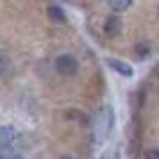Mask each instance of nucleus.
Wrapping results in <instances>:
<instances>
[{
  "mask_svg": "<svg viewBox=\"0 0 159 159\" xmlns=\"http://www.w3.org/2000/svg\"><path fill=\"white\" fill-rule=\"evenodd\" d=\"M107 61V65L115 70L118 75H122V77H125V79H130L132 75H134V68L130 65H127L125 61H120V59H113V57H107L106 59Z\"/></svg>",
  "mask_w": 159,
  "mask_h": 159,
  "instance_id": "3",
  "label": "nucleus"
},
{
  "mask_svg": "<svg viewBox=\"0 0 159 159\" xmlns=\"http://www.w3.org/2000/svg\"><path fill=\"white\" fill-rule=\"evenodd\" d=\"M0 159H4V157H2V156H0Z\"/></svg>",
  "mask_w": 159,
  "mask_h": 159,
  "instance_id": "11",
  "label": "nucleus"
},
{
  "mask_svg": "<svg viewBox=\"0 0 159 159\" xmlns=\"http://www.w3.org/2000/svg\"><path fill=\"white\" fill-rule=\"evenodd\" d=\"M16 139V130L11 125H0V147L9 148Z\"/></svg>",
  "mask_w": 159,
  "mask_h": 159,
  "instance_id": "4",
  "label": "nucleus"
},
{
  "mask_svg": "<svg viewBox=\"0 0 159 159\" xmlns=\"http://www.w3.org/2000/svg\"><path fill=\"white\" fill-rule=\"evenodd\" d=\"M56 68H57V72L61 75H73L79 70V63H77V59L73 57V56L63 54V56H59L56 59Z\"/></svg>",
  "mask_w": 159,
  "mask_h": 159,
  "instance_id": "2",
  "label": "nucleus"
},
{
  "mask_svg": "<svg viewBox=\"0 0 159 159\" xmlns=\"http://www.w3.org/2000/svg\"><path fill=\"white\" fill-rule=\"evenodd\" d=\"M143 159H159V148H148V150H145Z\"/></svg>",
  "mask_w": 159,
  "mask_h": 159,
  "instance_id": "8",
  "label": "nucleus"
},
{
  "mask_svg": "<svg viewBox=\"0 0 159 159\" xmlns=\"http://www.w3.org/2000/svg\"><path fill=\"white\" fill-rule=\"evenodd\" d=\"M104 32L107 34L109 38H115L122 32V20L118 16H109L106 23H104Z\"/></svg>",
  "mask_w": 159,
  "mask_h": 159,
  "instance_id": "5",
  "label": "nucleus"
},
{
  "mask_svg": "<svg viewBox=\"0 0 159 159\" xmlns=\"http://www.w3.org/2000/svg\"><path fill=\"white\" fill-rule=\"evenodd\" d=\"M47 15L50 18L52 22H57V23H65L66 22V13L59 6H50L47 9Z\"/></svg>",
  "mask_w": 159,
  "mask_h": 159,
  "instance_id": "6",
  "label": "nucleus"
},
{
  "mask_svg": "<svg viewBox=\"0 0 159 159\" xmlns=\"http://www.w3.org/2000/svg\"><path fill=\"white\" fill-rule=\"evenodd\" d=\"M115 127V113L111 107H102L95 118V143H106Z\"/></svg>",
  "mask_w": 159,
  "mask_h": 159,
  "instance_id": "1",
  "label": "nucleus"
},
{
  "mask_svg": "<svg viewBox=\"0 0 159 159\" xmlns=\"http://www.w3.org/2000/svg\"><path fill=\"white\" fill-rule=\"evenodd\" d=\"M98 159H120V154L118 150H106Z\"/></svg>",
  "mask_w": 159,
  "mask_h": 159,
  "instance_id": "9",
  "label": "nucleus"
},
{
  "mask_svg": "<svg viewBox=\"0 0 159 159\" xmlns=\"http://www.w3.org/2000/svg\"><path fill=\"white\" fill-rule=\"evenodd\" d=\"M63 159H72V157H68V156H65V157H63Z\"/></svg>",
  "mask_w": 159,
  "mask_h": 159,
  "instance_id": "10",
  "label": "nucleus"
},
{
  "mask_svg": "<svg viewBox=\"0 0 159 159\" xmlns=\"http://www.w3.org/2000/svg\"><path fill=\"white\" fill-rule=\"evenodd\" d=\"M107 2H109V0H107Z\"/></svg>",
  "mask_w": 159,
  "mask_h": 159,
  "instance_id": "12",
  "label": "nucleus"
},
{
  "mask_svg": "<svg viewBox=\"0 0 159 159\" xmlns=\"http://www.w3.org/2000/svg\"><path fill=\"white\" fill-rule=\"evenodd\" d=\"M109 6L115 11H125L130 6V0H109Z\"/></svg>",
  "mask_w": 159,
  "mask_h": 159,
  "instance_id": "7",
  "label": "nucleus"
}]
</instances>
